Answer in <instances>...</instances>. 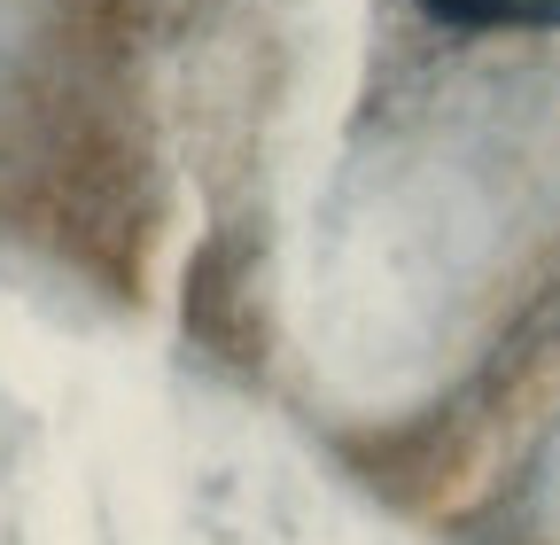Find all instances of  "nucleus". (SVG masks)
Here are the masks:
<instances>
[{"label":"nucleus","mask_w":560,"mask_h":545,"mask_svg":"<svg viewBox=\"0 0 560 545\" xmlns=\"http://www.w3.org/2000/svg\"><path fill=\"white\" fill-rule=\"evenodd\" d=\"M444 24H560V0H429Z\"/></svg>","instance_id":"nucleus-1"}]
</instances>
